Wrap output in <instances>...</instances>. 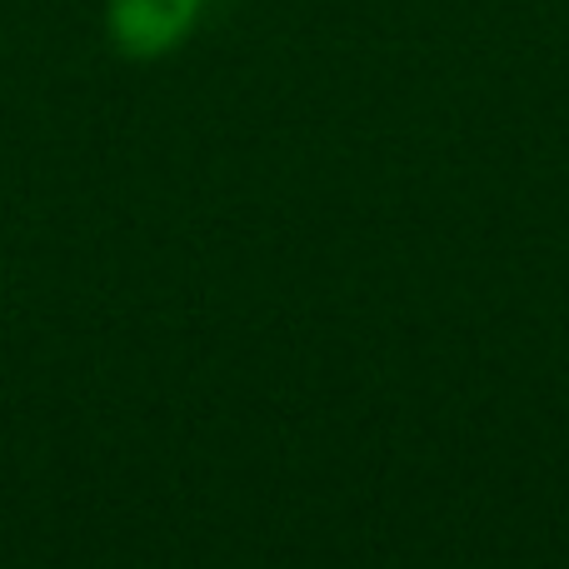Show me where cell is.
I'll use <instances>...</instances> for the list:
<instances>
[{
	"label": "cell",
	"mask_w": 569,
	"mask_h": 569,
	"mask_svg": "<svg viewBox=\"0 0 569 569\" xmlns=\"http://www.w3.org/2000/svg\"><path fill=\"white\" fill-rule=\"evenodd\" d=\"M200 0H110V36L126 56H160L190 30Z\"/></svg>",
	"instance_id": "cell-1"
}]
</instances>
